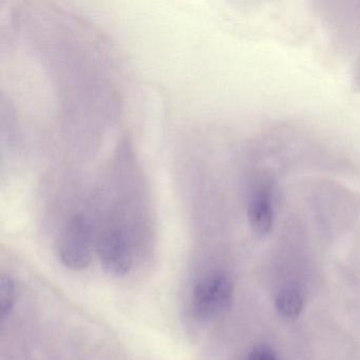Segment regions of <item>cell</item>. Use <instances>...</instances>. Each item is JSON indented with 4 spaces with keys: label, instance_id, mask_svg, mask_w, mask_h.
Segmentation results:
<instances>
[{
    "label": "cell",
    "instance_id": "1",
    "mask_svg": "<svg viewBox=\"0 0 360 360\" xmlns=\"http://www.w3.org/2000/svg\"><path fill=\"white\" fill-rule=\"evenodd\" d=\"M94 227L89 217L79 212L71 214L58 243V255L67 269L81 271L89 266L92 259Z\"/></svg>",
    "mask_w": 360,
    "mask_h": 360
},
{
    "label": "cell",
    "instance_id": "2",
    "mask_svg": "<svg viewBox=\"0 0 360 360\" xmlns=\"http://www.w3.org/2000/svg\"><path fill=\"white\" fill-rule=\"evenodd\" d=\"M233 283L229 276L214 274L198 282L191 296V309L198 319L212 320L231 307Z\"/></svg>",
    "mask_w": 360,
    "mask_h": 360
},
{
    "label": "cell",
    "instance_id": "3",
    "mask_svg": "<svg viewBox=\"0 0 360 360\" xmlns=\"http://www.w3.org/2000/svg\"><path fill=\"white\" fill-rule=\"evenodd\" d=\"M248 219L250 229L258 237H265L275 220V184L267 174H261L252 182L248 193Z\"/></svg>",
    "mask_w": 360,
    "mask_h": 360
},
{
    "label": "cell",
    "instance_id": "4",
    "mask_svg": "<svg viewBox=\"0 0 360 360\" xmlns=\"http://www.w3.org/2000/svg\"><path fill=\"white\" fill-rule=\"evenodd\" d=\"M98 252L103 269L109 275L122 277L132 266V250L125 231L120 229L105 231L98 239Z\"/></svg>",
    "mask_w": 360,
    "mask_h": 360
},
{
    "label": "cell",
    "instance_id": "5",
    "mask_svg": "<svg viewBox=\"0 0 360 360\" xmlns=\"http://www.w3.org/2000/svg\"><path fill=\"white\" fill-rule=\"evenodd\" d=\"M275 303L278 311L282 316L286 318H295L302 311V294L295 288H284L276 297Z\"/></svg>",
    "mask_w": 360,
    "mask_h": 360
},
{
    "label": "cell",
    "instance_id": "6",
    "mask_svg": "<svg viewBox=\"0 0 360 360\" xmlns=\"http://www.w3.org/2000/svg\"><path fill=\"white\" fill-rule=\"evenodd\" d=\"M15 283L10 276L1 275L0 278V309L3 318H7L13 311L15 304Z\"/></svg>",
    "mask_w": 360,
    "mask_h": 360
},
{
    "label": "cell",
    "instance_id": "7",
    "mask_svg": "<svg viewBox=\"0 0 360 360\" xmlns=\"http://www.w3.org/2000/svg\"><path fill=\"white\" fill-rule=\"evenodd\" d=\"M248 360H278V358L273 349L265 347V345H259L252 349Z\"/></svg>",
    "mask_w": 360,
    "mask_h": 360
},
{
    "label": "cell",
    "instance_id": "8",
    "mask_svg": "<svg viewBox=\"0 0 360 360\" xmlns=\"http://www.w3.org/2000/svg\"><path fill=\"white\" fill-rule=\"evenodd\" d=\"M354 87L357 91H360V67L358 68L357 72L354 75V82H353Z\"/></svg>",
    "mask_w": 360,
    "mask_h": 360
}]
</instances>
